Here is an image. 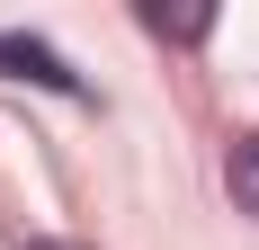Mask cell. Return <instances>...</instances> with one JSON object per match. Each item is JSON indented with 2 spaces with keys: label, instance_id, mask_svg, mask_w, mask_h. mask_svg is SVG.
I'll return each mask as SVG.
<instances>
[{
  "label": "cell",
  "instance_id": "cell-1",
  "mask_svg": "<svg viewBox=\"0 0 259 250\" xmlns=\"http://www.w3.org/2000/svg\"><path fill=\"white\" fill-rule=\"evenodd\" d=\"M0 72H9V80H36V90H54V99H90V80H80L54 45H36V36H0Z\"/></svg>",
  "mask_w": 259,
  "mask_h": 250
},
{
  "label": "cell",
  "instance_id": "cell-4",
  "mask_svg": "<svg viewBox=\"0 0 259 250\" xmlns=\"http://www.w3.org/2000/svg\"><path fill=\"white\" fill-rule=\"evenodd\" d=\"M36 250H80V241H36Z\"/></svg>",
  "mask_w": 259,
  "mask_h": 250
},
{
  "label": "cell",
  "instance_id": "cell-2",
  "mask_svg": "<svg viewBox=\"0 0 259 250\" xmlns=\"http://www.w3.org/2000/svg\"><path fill=\"white\" fill-rule=\"evenodd\" d=\"M224 188H233L241 215H259V134H241V143L224 152Z\"/></svg>",
  "mask_w": 259,
  "mask_h": 250
},
{
  "label": "cell",
  "instance_id": "cell-3",
  "mask_svg": "<svg viewBox=\"0 0 259 250\" xmlns=\"http://www.w3.org/2000/svg\"><path fill=\"white\" fill-rule=\"evenodd\" d=\"M143 27H152V36H170V45H206V36H214V18H206V9H188V18H170V9H143Z\"/></svg>",
  "mask_w": 259,
  "mask_h": 250
}]
</instances>
